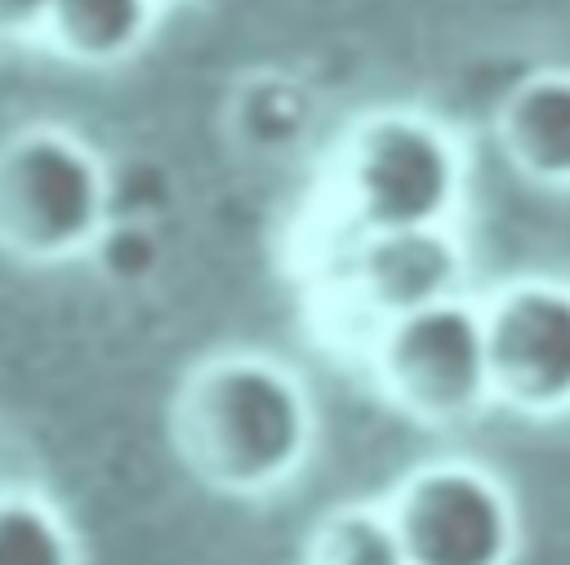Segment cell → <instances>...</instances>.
<instances>
[{"mask_svg": "<svg viewBox=\"0 0 570 565\" xmlns=\"http://www.w3.org/2000/svg\"><path fill=\"white\" fill-rule=\"evenodd\" d=\"M316 414L303 378L263 351H218L183 374L169 445L218 494H267L312 454Z\"/></svg>", "mask_w": 570, "mask_h": 565, "instance_id": "1", "label": "cell"}, {"mask_svg": "<svg viewBox=\"0 0 570 565\" xmlns=\"http://www.w3.org/2000/svg\"><path fill=\"white\" fill-rule=\"evenodd\" d=\"M321 196L347 240L450 227L463 196V156L423 111H370L334 142Z\"/></svg>", "mask_w": 570, "mask_h": 565, "instance_id": "2", "label": "cell"}, {"mask_svg": "<svg viewBox=\"0 0 570 565\" xmlns=\"http://www.w3.org/2000/svg\"><path fill=\"white\" fill-rule=\"evenodd\" d=\"M111 227V174L62 125H27L0 142V249L22 262L94 254Z\"/></svg>", "mask_w": 570, "mask_h": 565, "instance_id": "3", "label": "cell"}, {"mask_svg": "<svg viewBox=\"0 0 570 565\" xmlns=\"http://www.w3.org/2000/svg\"><path fill=\"white\" fill-rule=\"evenodd\" d=\"M370 365L383 396L419 423H463L494 400L485 311L468 298H445L383 325L370 338Z\"/></svg>", "mask_w": 570, "mask_h": 565, "instance_id": "4", "label": "cell"}, {"mask_svg": "<svg viewBox=\"0 0 570 565\" xmlns=\"http://www.w3.org/2000/svg\"><path fill=\"white\" fill-rule=\"evenodd\" d=\"M387 512L410 565H508L517 556L512 494L476 463L445 458L410 472Z\"/></svg>", "mask_w": 570, "mask_h": 565, "instance_id": "5", "label": "cell"}, {"mask_svg": "<svg viewBox=\"0 0 570 565\" xmlns=\"http://www.w3.org/2000/svg\"><path fill=\"white\" fill-rule=\"evenodd\" d=\"M494 400L548 418L570 409V285L525 276L485 303Z\"/></svg>", "mask_w": 570, "mask_h": 565, "instance_id": "6", "label": "cell"}, {"mask_svg": "<svg viewBox=\"0 0 570 565\" xmlns=\"http://www.w3.org/2000/svg\"><path fill=\"white\" fill-rule=\"evenodd\" d=\"M463 254L450 227L356 236L343 262V294L374 320V334L410 311L459 298Z\"/></svg>", "mask_w": 570, "mask_h": 565, "instance_id": "7", "label": "cell"}, {"mask_svg": "<svg viewBox=\"0 0 570 565\" xmlns=\"http://www.w3.org/2000/svg\"><path fill=\"white\" fill-rule=\"evenodd\" d=\"M503 160L539 187H570V71H534L494 116Z\"/></svg>", "mask_w": 570, "mask_h": 565, "instance_id": "8", "label": "cell"}, {"mask_svg": "<svg viewBox=\"0 0 570 565\" xmlns=\"http://www.w3.org/2000/svg\"><path fill=\"white\" fill-rule=\"evenodd\" d=\"M160 0H53L40 40L76 67H116L151 31Z\"/></svg>", "mask_w": 570, "mask_h": 565, "instance_id": "9", "label": "cell"}, {"mask_svg": "<svg viewBox=\"0 0 570 565\" xmlns=\"http://www.w3.org/2000/svg\"><path fill=\"white\" fill-rule=\"evenodd\" d=\"M307 565H410L401 529L387 507H338L316 521L307 538Z\"/></svg>", "mask_w": 570, "mask_h": 565, "instance_id": "10", "label": "cell"}, {"mask_svg": "<svg viewBox=\"0 0 570 565\" xmlns=\"http://www.w3.org/2000/svg\"><path fill=\"white\" fill-rule=\"evenodd\" d=\"M0 565H80L67 521L27 489H0Z\"/></svg>", "mask_w": 570, "mask_h": 565, "instance_id": "11", "label": "cell"}, {"mask_svg": "<svg viewBox=\"0 0 570 565\" xmlns=\"http://www.w3.org/2000/svg\"><path fill=\"white\" fill-rule=\"evenodd\" d=\"M53 0H0V44L9 40H31L45 31Z\"/></svg>", "mask_w": 570, "mask_h": 565, "instance_id": "12", "label": "cell"}]
</instances>
